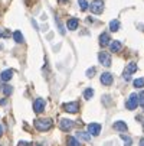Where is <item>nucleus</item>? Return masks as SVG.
<instances>
[{
  "mask_svg": "<svg viewBox=\"0 0 144 146\" xmlns=\"http://www.w3.org/2000/svg\"><path fill=\"white\" fill-rule=\"evenodd\" d=\"M64 110H65L66 113H72V114H75V113H78V110H79V104H78L76 101L66 103V104H64Z\"/></svg>",
  "mask_w": 144,
  "mask_h": 146,
  "instance_id": "5",
  "label": "nucleus"
},
{
  "mask_svg": "<svg viewBox=\"0 0 144 146\" xmlns=\"http://www.w3.org/2000/svg\"><path fill=\"white\" fill-rule=\"evenodd\" d=\"M3 132H5V129H3V126H2V124H0V137H2Z\"/></svg>",
  "mask_w": 144,
  "mask_h": 146,
  "instance_id": "28",
  "label": "nucleus"
},
{
  "mask_svg": "<svg viewBox=\"0 0 144 146\" xmlns=\"http://www.w3.org/2000/svg\"><path fill=\"white\" fill-rule=\"evenodd\" d=\"M17 146H30V145H29L28 142H19V145H17Z\"/></svg>",
  "mask_w": 144,
  "mask_h": 146,
  "instance_id": "27",
  "label": "nucleus"
},
{
  "mask_svg": "<svg viewBox=\"0 0 144 146\" xmlns=\"http://www.w3.org/2000/svg\"><path fill=\"white\" fill-rule=\"evenodd\" d=\"M120 29V22L118 20H111L110 22V31L111 32H117Z\"/></svg>",
  "mask_w": 144,
  "mask_h": 146,
  "instance_id": "16",
  "label": "nucleus"
},
{
  "mask_svg": "<svg viewBox=\"0 0 144 146\" xmlns=\"http://www.w3.org/2000/svg\"><path fill=\"white\" fill-rule=\"evenodd\" d=\"M98 58H99V62H101L102 65H105V67H110L111 65V55L108 52H99Z\"/></svg>",
  "mask_w": 144,
  "mask_h": 146,
  "instance_id": "8",
  "label": "nucleus"
},
{
  "mask_svg": "<svg viewBox=\"0 0 144 146\" xmlns=\"http://www.w3.org/2000/svg\"><path fill=\"white\" fill-rule=\"evenodd\" d=\"M137 106H138V98H137V94H131V96L128 97L127 103H126V107H127L128 110H135V109H137Z\"/></svg>",
  "mask_w": 144,
  "mask_h": 146,
  "instance_id": "3",
  "label": "nucleus"
},
{
  "mask_svg": "<svg viewBox=\"0 0 144 146\" xmlns=\"http://www.w3.org/2000/svg\"><path fill=\"white\" fill-rule=\"evenodd\" d=\"M76 136H78L79 139H82V140H85V142H89V139H91V135L87 133V132H78Z\"/></svg>",
  "mask_w": 144,
  "mask_h": 146,
  "instance_id": "15",
  "label": "nucleus"
},
{
  "mask_svg": "<svg viewBox=\"0 0 144 146\" xmlns=\"http://www.w3.org/2000/svg\"><path fill=\"white\" fill-rule=\"evenodd\" d=\"M35 127L39 132H46L52 127V120L51 119H37V120H35Z\"/></svg>",
  "mask_w": 144,
  "mask_h": 146,
  "instance_id": "1",
  "label": "nucleus"
},
{
  "mask_svg": "<svg viewBox=\"0 0 144 146\" xmlns=\"http://www.w3.org/2000/svg\"><path fill=\"white\" fill-rule=\"evenodd\" d=\"M92 96H94V90H92V88H87V90L84 91V97H85V100H89Z\"/></svg>",
  "mask_w": 144,
  "mask_h": 146,
  "instance_id": "20",
  "label": "nucleus"
},
{
  "mask_svg": "<svg viewBox=\"0 0 144 146\" xmlns=\"http://www.w3.org/2000/svg\"><path fill=\"white\" fill-rule=\"evenodd\" d=\"M121 139L126 142V145H124V146H131V145H133V140H131V137H128V136H126V135H121Z\"/></svg>",
  "mask_w": 144,
  "mask_h": 146,
  "instance_id": "22",
  "label": "nucleus"
},
{
  "mask_svg": "<svg viewBox=\"0 0 144 146\" xmlns=\"http://www.w3.org/2000/svg\"><path fill=\"white\" fill-rule=\"evenodd\" d=\"M138 146H144V137H143V139H140V143H138Z\"/></svg>",
  "mask_w": 144,
  "mask_h": 146,
  "instance_id": "30",
  "label": "nucleus"
},
{
  "mask_svg": "<svg viewBox=\"0 0 144 146\" xmlns=\"http://www.w3.org/2000/svg\"><path fill=\"white\" fill-rule=\"evenodd\" d=\"M74 121L72 120H69V119H62L59 121V127H60V130H64V132H68V130H71L72 127H74Z\"/></svg>",
  "mask_w": 144,
  "mask_h": 146,
  "instance_id": "6",
  "label": "nucleus"
},
{
  "mask_svg": "<svg viewBox=\"0 0 144 146\" xmlns=\"http://www.w3.org/2000/svg\"><path fill=\"white\" fill-rule=\"evenodd\" d=\"M78 25H79V20H78V19H75V17L69 19V20H68V23H66V26H68V29H69V31H75V29L78 28Z\"/></svg>",
  "mask_w": 144,
  "mask_h": 146,
  "instance_id": "12",
  "label": "nucleus"
},
{
  "mask_svg": "<svg viewBox=\"0 0 144 146\" xmlns=\"http://www.w3.org/2000/svg\"><path fill=\"white\" fill-rule=\"evenodd\" d=\"M9 35H10V33H9V31H3V29H0V38H3V36H5V38H7Z\"/></svg>",
  "mask_w": 144,
  "mask_h": 146,
  "instance_id": "26",
  "label": "nucleus"
},
{
  "mask_svg": "<svg viewBox=\"0 0 144 146\" xmlns=\"http://www.w3.org/2000/svg\"><path fill=\"white\" fill-rule=\"evenodd\" d=\"M78 5H79V7H81V10H82V12L88 9V3H87V0H79Z\"/></svg>",
  "mask_w": 144,
  "mask_h": 146,
  "instance_id": "23",
  "label": "nucleus"
},
{
  "mask_svg": "<svg viewBox=\"0 0 144 146\" xmlns=\"http://www.w3.org/2000/svg\"><path fill=\"white\" fill-rule=\"evenodd\" d=\"M95 71H97L95 68H89V70L87 71V77H88V78H91V77H94V75H95Z\"/></svg>",
  "mask_w": 144,
  "mask_h": 146,
  "instance_id": "25",
  "label": "nucleus"
},
{
  "mask_svg": "<svg viewBox=\"0 0 144 146\" xmlns=\"http://www.w3.org/2000/svg\"><path fill=\"white\" fill-rule=\"evenodd\" d=\"M3 93H5V96H10L13 93V87L12 86H5L3 87Z\"/></svg>",
  "mask_w": 144,
  "mask_h": 146,
  "instance_id": "24",
  "label": "nucleus"
},
{
  "mask_svg": "<svg viewBox=\"0 0 144 146\" xmlns=\"http://www.w3.org/2000/svg\"><path fill=\"white\" fill-rule=\"evenodd\" d=\"M12 77H13V70H6L0 74V80L2 81H9Z\"/></svg>",
  "mask_w": 144,
  "mask_h": 146,
  "instance_id": "13",
  "label": "nucleus"
},
{
  "mask_svg": "<svg viewBox=\"0 0 144 146\" xmlns=\"http://www.w3.org/2000/svg\"><path fill=\"white\" fill-rule=\"evenodd\" d=\"M110 49H111L112 52H118V51L121 49V42H118V40H114V42L111 44V46H110Z\"/></svg>",
  "mask_w": 144,
  "mask_h": 146,
  "instance_id": "18",
  "label": "nucleus"
},
{
  "mask_svg": "<svg viewBox=\"0 0 144 146\" xmlns=\"http://www.w3.org/2000/svg\"><path fill=\"white\" fill-rule=\"evenodd\" d=\"M6 104V98H3V100H0V106H5Z\"/></svg>",
  "mask_w": 144,
  "mask_h": 146,
  "instance_id": "29",
  "label": "nucleus"
},
{
  "mask_svg": "<svg viewBox=\"0 0 144 146\" xmlns=\"http://www.w3.org/2000/svg\"><path fill=\"white\" fill-rule=\"evenodd\" d=\"M68 146H81V143L75 137H68Z\"/></svg>",
  "mask_w": 144,
  "mask_h": 146,
  "instance_id": "21",
  "label": "nucleus"
},
{
  "mask_svg": "<svg viewBox=\"0 0 144 146\" xmlns=\"http://www.w3.org/2000/svg\"><path fill=\"white\" fill-rule=\"evenodd\" d=\"M114 129H115L117 132H127L128 126H127V124H126L124 121L118 120V121H115V123H114Z\"/></svg>",
  "mask_w": 144,
  "mask_h": 146,
  "instance_id": "11",
  "label": "nucleus"
},
{
  "mask_svg": "<svg viewBox=\"0 0 144 146\" xmlns=\"http://www.w3.org/2000/svg\"><path fill=\"white\" fill-rule=\"evenodd\" d=\"M134 87L135 88H143L144 87V78H137L134 81Z\"/></svg>",
  "mask_w": 144,
  "mask_h": 146,
  "instance_id": "19",
  "label": "nucleus"
},
{
  "mask_svg": "<svg viewBox=\"0 0 144 146\" xmlns=\"http://www.w3.org/2000/svg\"><path fill=\"white\" fill-rule=\"evenodd\" d=\"M101 82L104 86H111L112 84V75L110 72H104L101 75Z\"/></svg>",
  "mask_w": 144,
  "mask_h": 146,
  "instance_id": "10",
  "label": "nucleus"
},
{
  "mask_svg": "<svg viewBox=\"0 0 144 146\" xmlns=\"http://www.w3.org/2000/svg\"><path fill=\"white\" fill-rule=\"evenodd\" d=\"M99 132H101V126H99L98 123H91V124H88V133H89L91 136H98Z\"/></svg>",
  "mask_w": 144,
  "mask_h": 146,
  "instance_id": "9",
  "label": "nucleus"
},
{
  "mask_svg": "<svg viewBox=\"0 0 144 146\" xmlns=\"http://www.w3.org/2000/svg\"><path fill=\"white\" fill-rule=\"evenodd\" d=\"M137 119H138V120H141V121H144V120H143V119H140V117H137Z\"/></svg>",
  "mask_w": 144,
  "mask_h": 146,
  "instance_id": "31",
  "label": "nucleus"
},
{
  "mask_svg": "<svg viewBox=\"0 0 144 146\" xmlns=\"http://www.w3.org/2000/svg\"><path fill=\"white\" fill-rule=\"evenodd\" d=\"M89 9L94 15H101L102 10H104V2H102V0H94L89 5Z\"/></svg>",
  "mask_w": 144,
  "mask_h": 146,
  "instance_id": "2",
  "label": "nucleus"
},
{
  "mask_svg": "<svg viewBox=\"0 0 144 146\" xmlns=\"http://www.w3.org/2000/svg\"><path fill=\"white\" fill-rule=\"evenodd\" d=\"M110 44V35L108 33H102L99 36V45L101 46H107Z\"/></svg>",
  "mask_w": 144,
  "mask_h": 146,
  "instance_id": "14",
  "label": "nucleus"
},
{
  "mask_svg": "<svg viewBox=\"0 0 144 146\" xmlns=\"http://www.w3.org/2000/svg\"><path fill=\"white\" fill-rule=\"evenodd\" d=\"M33 146H40V145H33Z\"/></svg>",
  "mask_w": 144,
  "mask_h": 146,
  "instance_id": "32",
  "label": "nucleus"
},
{
  "mask_svg": "<svg viewBox=\"0 0 144 146\" xmlns=\"http://www.w3.org/2000/svg\"><path fill=\"white\" fill-rule=\"evenodd\" d=\"M135 71H137V64H135V62H130L128 67H127L126 71H124V80H126V81H130V80H131V74L135 72Z\"/></svg>",
  "mask_w": 144,
  "mask_h": 146,
  "instance_id": "4",
  "label": "nucleus"
},
{
  "mask_svg": "<svg viewBox=\"0 0 144 146\" xmlns=\"http://www.w3.org/2000/svg\"><path fill=\"white\" fill-rule=\"evenodd\" d=\"M13 39H14V42H17V44H22V42H23V35L20 33L19 31H16V32L13 33Z\"/></svg>",
  "mask_w": 144,
  "mask_h": 146,
  "instance_id": "17",
  "label": "nucleus"
},
{
  "mask_svg": "<svg viewBox=\"0 0 144 146\" xmlns=\"http://www.w3.org/2000/svg\"><path fill=\"white\" fill-rule=\"evenodd\" d=\"M45 100L43 98H36L35 100V103H33V110H35V113H42L43 110H45Z\"/></svg>",
  "mask_w": 144,
  "mask_h": 146,
  "instance_id": "7",
  "label": "nucleus"
}]
</instances>
